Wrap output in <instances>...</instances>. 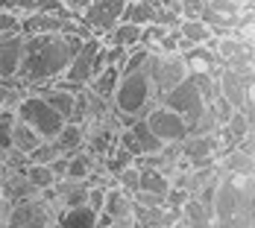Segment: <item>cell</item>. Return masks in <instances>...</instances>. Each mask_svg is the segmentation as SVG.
Here are the masks:
<instances>
[{
	"mask_svg": "<svg viewBox=\"0 0 255 228\" xmlns=\"http://www.w3.org/2000/svg\"><path fill=\"white\" fill-rule=\"evenodd\" d=\"M79 38L65 32H47V35H24V50L18 65V82L21 88H41L62 79L74 53L79 50Z\"/></svg>",
	"mask_w": 255,
	"mask_h": 228,
	"instance_id": "6da1fadb",
	"label": "cell"
},
{
	"mask_svg": "<svg viewBox=\"0 0 255 228\" xmlns=\"http://www.w3.org/2000/svg\"><path fill=\"white\" fill-rule=\"evenodd\" d=\"M255 184L253 176H223L214 184L211 228H253Z\"/></svg>",
	"mask_w": 255,
	"mask_h": 228,
	"instance_id": "7a4b0ae2",
	"label": "cell"
},
{
	"mask_svg": "<svg viewBox=\"0 0 255 228\" xmlns=\"http://www.w3.org/2000/svg\"><path fill=\"white\" fill-rule=\"evenodd\" d=\"M147 59L150 50L144 47H135L127 53L124 65H121V76H118V85H115V94H112V105L118 114H129V117H144L150 102H153V85H150V76H147Z\"/></svg>",
	"mask_w": 255,
	"mask_h": 228,
	"instance_id": "3957f363",
	"label": "cell"
},
{
	"mask_svg": "<svg viewBox=\"0 0 255 228\" xmlns=\"http://www.w3.org/2000/svg\"><path fill=\"white\" fill-rule=\"evenodd\" d=\"M217 97V85L214 76L208 74H188L176 88H170L167 94H161L158 102L170 111H176L179 117L188 123V132L197 126V120L203 117V111L208 108V102Z\"/></svg>",
	"mask_w": 255,
	"mask_h": 228,
	"instance_id": "277c9868",
	"label": "cell"
},
{
	"mask_svg": "<svg viewBox=\"0 0 255 228\" xmlns=\"http://www.w3.org/2000/svg\"><path fill=\"white\" fill-rule=\"evenodd\" d=\"M103 68H106V62H103V41L100 38H88V41H82L79 50L74 53V59H71V65H68L65 76L56 79L53 85L79 94V91H85V85L100 74Z\"/></svg>",
	"mask_w": 255,
	"mask_h": 228,
	"instance_id": "5b68a950",
	"label": "cell"
},
{
	"mask_svg": "<svg viewBox=\"0 0 255 228\" xmlns=\"http://www.w3.org/2000/svg\"><path fill=\"white\" fill-rule=\"evenodd\" d=\"M200 21L214 35H235L253 26V9L238 0H205Z\"/></svg>",
	"mask_w": 255,
	"mask_h": 228,
	"instance_id": "8992f818",
	"label": "cell"
},
{
	"mask_svg": "<svg viewBox=\"0 0 255 228\" xmlns=\"http://www.w3.org/2000/svg\"><path fill=\"white\" fill-rule=\"evenodd\" d=\"M15 117L26 123V126L32 129L38 138H44V141H50L59 135V129L65 126V120L53 111L50 105L44 102V97H38V94H26L21 100L15 102Z\"/></svg>",
	"mask_w": 255,
	"mask_h": 228,
	"instance_id": "52a82bcc",
	"label": "cell"
},
{
	"mask_svg": "<svg viewBox=\"0 0 255 228\" xmlns=\"http://www.w3.org/2000/svg\"><path fill=\"white\" fill-rule=\"evenodd\" d=\"M147 76H150L153 94L161 97L170 88H176L179 82L188 76V71H185V62H182L179 53H150V59H147Z\"/></svg>",
	"mask_w": 255,
	"mask_h": 228,
	"instance_id": "ba28073f",
	"label": "cell"
},
{
	"mask_svg": "<svg viewBox=\"0 0 255 228\" xmlns=\"http://www.w3.org/2000/svg\"><path fill=\"white\" fill-rule=\"evenodd\" d=\"M214 85H217V97L226 100L235 111L244 114L253 111V76L238 74L232 68H220L214 76Z\"/></svg>",
	"mask_w": 255,
	"mask_h": 228,
	"instance_id": "9c48e42d",
	"label": "cell"
},
{
	"mask_svg": "<svg viewBox=\"0 0 255 228\" xmlns=\"http://www.w3.org/2000/svg\"><path fill=\"white\" fill-rule=\"evenodd\" d=\"M53 220H56L53 205L44 202V196H35V199L12 205L3 220V228H50Z\"/></svg>",
	"mask_w": 255,
	"mask_h": 228,
	"instance_id": "30bf717a",
	"label": "cell"
},
{
	"mask_svg": "<svg viewBox=\"0 0 255 228\" xmlns=\"http://www.w3.org/2000/svg\"><path fill=\"white\" fill-rule=\"evenodd\" d=\"M144 123L147 129L153 132L155 138L167 147V144H182L191 132H188V123L179 117L176 111H170V108H164L161 102H155L147 108V114H144Z\"/></svg>",
	"mask_w": 255,
	"mask_h": 228,
	"instance_id": "8fae6325",
	"label": "cell"
},
{
	"mask_svg": "<svg viewBox=\"0 0 255 228\" xmlns=\"http://www.w3.org/2000/svg\"><path fill=\"white\" fill-rule=\"evenodd\" d=\"M124 9L127 0H91V6L79 15V21L91 29V35L103 38L112 26L124 21Z\"/></svg>",
	"mask_w": 255,
	"mask_h": 228,
	"instance_id": "7c38bea8",
	"label": "cell"
},
{
	"mask_svg": "<svg viewBox=\"0 0 255 228\" xmlns=\"http://www.w3.org/2000/svg\"><path fill=\"white\" fill-rule=\"evenodd\" d=\"M182 220V211L167 202L155 208H132V228H173Z\"/></svg>",
	"mask_w": 255,
	"mask_h": 228,
	"instance_id": "4fadbf2b",
	"label": "cell"
},
{
	"mask_svg": "<svg viewBox=\"0 0 255 228\" xmlns=\"http://www.w3.org/2000/svg\"><path fill=\"white\" fill-rule=\"evenodd\" d=\"M223 150V144H220V138H217V132H211V135H188L182 144H179V158L182 161H200V158H217Z\"/></svg>",
	"mask_w": 255,
	"mask_h": 228,
	"instance_id": "5bb4252c",
	"label": "cell"
},
{
	"mask_svg": "<svg viewBox=\"0 0 255 228\" xmlns=\"http://www.w3.org/2000/svg\"><path fill=\"white\" fill-rule=\"evenodd\" d=\"M100 214L115 226H132V196L121 187H106Z\"/></svg>",
	"mask_w": 255,
	"mask_h": 228,
	"instance_id": "9a60e30c",
	"label": "cell"
},
{
	"mask_svg": "<svg viewBox=\"0 0 255 228\" xmlns=\"http://www.w3.org/2000/svg\"><path fill=\"white\" fill-rule=\"evenodd\" d=\"M179 56H182V62H185V71H188V74L217 76V71L223 68V65H220V59L214 56V50H211L208 44H194V47L182 50Z\"/></svg>",
	"mask_w": 255,
	"mask_h": 228,
	"instance_id": "2e32d148",
	"label": "cell"
},
{
	"mask_svg": "<svg viewBox=\"0 0 255 228\" xmlns=\"http://www.w3.org/2000/svg\"><path fill=\"white\" fill-rule=\"evenodd\" d=\"M65 18H68L65 12H26V15H21V32H24V35L59 32Z\"/></svg>",
	"mask_w": 255,
	"mask_h": 228,
	"instance_id": "e0dca14e",
	"label": "cell"
},
{
	"mask_svg": "<svg viewBox=\"0 0 255 228\" xmlns=\"http://www.w3.org/2000/svg\"><path fill=\"white\" fill-rule=\"evenodd\" d=\"M250 135H253V117L244 114V111H235L229 120L217 129V138H220L223 150H235V147H238L244 138H250Z\"/></svg>",
	"mask_w": 255,
	"mask_h": 228,
	"instance_id": "ac0fdd59",
	"label": "cell"
},
{
	"mask_svg": "<svg viewBox=\"0 0 255 228\" xmlns=\"http://www.w3.org/2000/svg\"><path fill=\"white\" fill-rule=\"evenodd\" d=\"M21 50H24V32L0 38V79H15L18 76Z\"/></svg>",
	"mask_w": 255,
	"mask_h": 228,
	"instance_id": "d6986e66",
	"label": "cell"
},
{
	"mask_svg": "<svg viewBox=\"0 0 255 228\" xmlns=\"http://www.w3.org/2000/svg\"><path fill=\"white\" fill-rule=\"evenodd\" d=\"M138 38H141V26L138 24H129V21H121L115 24L100 41L106 47H121V50H135L138 47Z\"/></svg>",
	"mask_w": 255,
	"mask_h": 228,
	"instance_id": "ffe728a7",
	"label": "cell"
},
{
	"mask_svg": "<svg viewBox=\"0 0 255 228\" xmlns=\"http://www.w3.org/2000/svg\"><path fill=\"white\" fill-rule=\"evenodd\" d=\"M97 211H91L88 205H77V208H65L56 214V226L59 228H97Z\"/></svg>",
	"mask_w": 255,
	"mask_h": 228,
	"instance_id": "44dd1931",
	"label": "cell"
},
{
	"mask_svg": "<svg viewBox=\"0 0 255 228\" xmlns=\"http://www.w3.org/2000/svg\"><path fill=\"white\" fill-rule=\"evenodd\" d=\"M173 187V178L161 170H153V167H138V190L144 193H153V196H167V190Z\"/></svg>",
	"mask_w": 255,
	"mask_h": 228,
	"instance_id": "7402d4cb",
	"label": "cell"
},
{
	"mask_svg": "<svg viewBox=\"0 0 255 228\" xmlns=\"http://www.w3.org/2000/svg\"><path fill=\"white\" fill-rule=\"evenodd\" d=\"M53 141H56V147H59L62 155H74V152H79L85 147V129L79 123H65Z\"/></svg>",
	"mask_w": 255,
	"mask_h": 228,
	"instance_id": "603a6c76",
	"label": "cell"
},
{
	"mask_svg": "<svg viewBox=\"0 0 255 228\" xmlns=\"http://www.w3.org/2000/svg\"><path fill=\"white\" fill-rule=\"evenodd\" d=\"M176 32H179V38H182L188 47H194V44H208V41L214 38V32H211L200 18H194V21H179Z\"/></svg>",
	"mask_w": 255,
	"mask_h": 228,
	"instance_id": "cb8c5ba5",
	"label": "cell"
},
{
	"mask_svg": "<svg viewBox=\"0 0 255 228\" xmlns=\"http://www.w3.org/2000/svg\"><path fill=\"white\" fill-rule=\"evenodd\" d=\"M41 141H44V138H38V135L26 126V123H21L18 117L12 120V150H15V152H21V155L29 158V152L35 150Z\"/></svg>",
	"mask_w": 255,
	"mask_h": 228,
	"instance_id": "d4e9b609",
	"label": "cell"
},
{
	"mask_svg": "<svg viewBox=\"0 0 255 228\" xmlns=\"http://www.w3.org/2000/svg\"><path fill=\"white\" fill-rule=\"evenodd\" d=\"M179 211H182V220H185V226L188 228H211V211L203 208L194 196L182 205Z\"/></svg>",
	"mask_w": 255,
	"mask_h": 228,
	"instance_id": "484cf974",
	"label": "cell"
},
{
	"mask_svg": "<svg viewBox=\"0 0 255 228\" xmlns=\"http://www.w3.org/2000/svg\"><path fill=\"white\" fill-rule=\"evenodd\" d=\"M94 170V161L79 150L74 155H68V164H65V178H74V181H88Z\"/></svg>",
	"mask_w": 255,
	"mask_h": 228,
	"instance_id": "4316f807",
	"label": "cell"
},
{
	"mask_svg": "<svg viewBox=\"0 0 255 228\" xmlns=\"http://www.w3.org/2000/svg\"><path fill=\"white\" fill-rule=\"evenodd\" d=\"M24 178L38 190V193H47L53 184H56V176L47 164H26L24 167Z\"/></svg>",
	"mask_w": 255,
	"mask_h": 228,
	"instance_id": "83f0119b",
	"label": "cell"
},
{
	"mask_svg": "<svg viewBox=\"0 0 255 228\" xmlns=\"http://www.w3.org/2000/svg\"><path fill=\"white\" fill-rule=\"evenodd\" d=\"M223 173L226 176H253V155L235 147L223 161Z\"/></svg>",
	"mask_w": 255,
	"mask_h": 228,
	"instance_id": "f1b7e54d",
	"label": "cell"
},
{
	"mask_svg": "<svg viewBox=\"0 0 255 228\" xmlns=\"http://www.w3.org/2000/svg\"><path fill=\"white\" fill-rule=\"evenodd\" d=\"M132 164H135V158H132V152H127L124 147H118V144H115V147L109 150V164H106V170H109V173H115V176H118L121 170H127V167H132Z\"/></svg>",
	"mask_w": 255,
	"mask_h": 228,
	"instance_id": "f546056e",
	"label": "cell"
},
{
	"mask_svg": "<svg viewBox=\"0 0 255 228\" xmlns=\"http://www.w3.org/2000/svg\"><path fill=\"white\" fill-rule=\"evenodd\" d=\"M62 152H59V147H56V141H41L35 150L29 152V164H50V161H56Z\"/></svg>",
	"mask_w": 255,
	"mask_h": 228,
	"instance_id": "4dcf8cb0",
	"label": "cell"
},
{
	"mask_svg": "<svg viewBox=\"0 0 255 228\" xmlns=\"http://www.w3.org/2000/svg\"><path fill=\"white\" fill-rule=\"evenodd\" d=\"M18 79H0V111H15V102L21 100L18 97Z\"/></svg>",
	"mask_w": 255,
	"mask_h": 228,
	"instance_id": "1f68e13d",
	"label": "cell"
},
{
	"mask_svg": "<svg viewBox=\"0 0 255 228\" xmlns=\"http://www.w3.org/2000/svg\"><path fill=\"white\" fill-rule=\"evenodd\" d=\"M21 35V15L15 12H0V38Z\"/></svg>",
	"mask_w": 255,
	"mask_h": 228,
	"instance_id": "d6a6232c",
	"label": "cell"
},
{
	"mask_svg": "<svg viewBox=\"0 0 255 228\" xmlns=\"http://www.w3.org/2000/svg\"><path fill=\"white\" fill-rule=\"evenodd\" d=\"M118 187H121V190H127V193L138 190V167H135V164L118 173Z\"/></svg>",
	"mask_w": 255,
	"mask_h": 228,
	"instance_id": "836d02e7",
	"label": "cell"
},
{
	"mask_svg": "<svg viewBox=\"0 0 255 228\" xmlns=\"http://www.w3.org/2000/svg\"><path fill=\"white\" fill-rule=\"evenodd\" d=\"M59 3H62V9H65L71 18H79V15L91 6V0H59Z\"/></svg>",
	"mask_w": 255,
	"mask_h": 228,
	"instance_id": "e575fe53",
	"label": "cell"
},
{
	"mask_svg": "<svg viewBox=\"0 0 255 228\" xmlns=\"http://www.w3.org/2000/svg\"><path fill=\"white\" fill-rule=\"evenodd\" d=\"M109 228H132V226H109Z\"/></svg>",
	"mask_w": 255,
	"mask_h": 228,
	"instance_id": "d590c367",
	"label": "cell"
}]
</instances>
